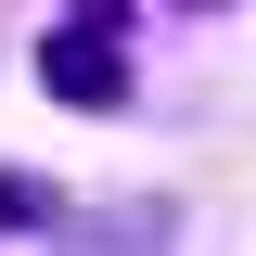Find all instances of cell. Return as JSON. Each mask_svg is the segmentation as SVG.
Here are the masks:
<instances>
[{"mask_svg":"<svg viewBox=\"0 0 256 256\" xmlns=\"http://www.w3.org/2000/svg\"><path fill=\"white\" fill-rule=\"evenodd\" d=\"M38 90L77 102V116H128V0H77L38 38Z\"/></svg>","mask_w":256,"mask_h":256,"instance_id":"6da1fadb","label":"cell"},{"mask_svg":"<svg viewBox=\"0 0 256 256\" xmlns=\"http://www.w3.org/2000/svg\"><path fill=\"white\" fill-rule=\"evenodd\" d=\"M180 244V205L166 192H128L116 218H90V230H52V256H166Z\"/></svg>","mask_w":256,"mask_h":256,"instance_id":"7a4b0ae2","label":"cell"},{"mask_svg":"<svg viewBox=\"0 0 256 256\" xmlns=\"http://www.w3.org/2000/svg\"><path fill=\"white\" fill-rule=\"evenodd\" d=\"M26 230H64V192L26 180V166H0V244H26Z\"/></svg>","mask_w":256,"mask_h":256,"instance_id":"3957f363","label":"cell"}]
</instances>
